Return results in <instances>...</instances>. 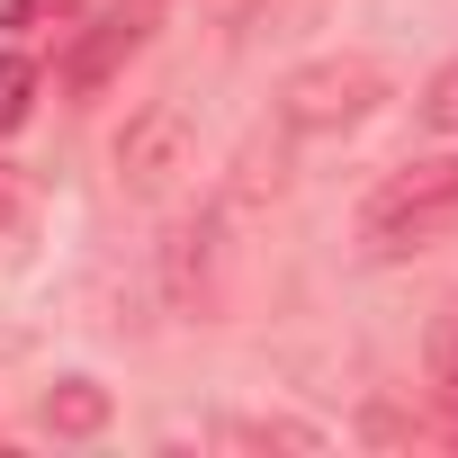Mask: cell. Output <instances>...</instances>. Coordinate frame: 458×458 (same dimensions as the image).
<instances>
[{
  "label": "cell",
  "instance_id": "obj_8",
  "mask_svg": "<svg viewBox=\"0 0 458 458\" xmlns=\"http://www.w3.org/2000/svg\"><path fill=\"white\" fill-rule=\"evenodd\" d=\"M64 19H81V0H0V28H64Z\"/></svg>",
  "mask_w": 458,
  "mask_h": 458
},
{
  "label": "cell",
  "instance_id": "obj_5",
  "mask_svg": "<svg viewBox=\"0 0 458 458\" xmlns=\"http://www.w3.org/2000/svg\"><path fill=\"white\" fill-rule=\"evenodd\" d=\"M37 422H46L55 440H90V431L108 422V395H99L90 377H64V386H55V395L37 404Z\"/></svg>",
  "mask_w": 458,
  "mask_h": 458
},
{
  "label": "cell",
  "instance_id": "obj_2",
  "mask_svg": "<svg viewBox=\"0 0 458 458\" xmlns=\"http://www.w3.org/2000/svg\"><path fill=\"white\" fill-rule=\"evenodd\" d=\"M377 90H386V64H369V55H324V64L288 72V90H279V126H288V135H333V126L369 117Z\"/></svg>",
  "mask_w": 458,
  "mask_h": 458
},
{
  "label": "cell",
  "instance_id": "obj_4",
  "mask_svg": "<svg viewBox=\"0 0 458 458\" xmlns=\"http://www.w3.org/2000/svg\"><path fill=\"white\" fill-rule=\"evenodd\" d=\"M144 28H153V0H126V10H108V19H90L81 28V46H72V64H64V81L81 90V99H99L126 64H135V46H144Z\"/></svg>",
  "mask_w": 458,
  "mask_h": 458
},
{
  "label": "cell",
  "instance_id": "obj_9",
  "mask_svg": "<svg viewBox=\"0 0 458 458\" xmlns=\"http://www.w3.org/2000/svg\"><path fill=\"white\" fill-rule=\"evenodd\" d=\"M440 413H449V431H458V377H440Z\"/></svg>",
  "mask_w": 458,
  "mask_h": 458
},
{
  "label": "cell",
  "instance_id": "obj_6",
  "mask_svg": "<svg viewBox=\"0 0 458 458\" xmlns=\"http://www.w3.org/2000/svg\"><path fill=\"white\" fill-rule=\"evenodd\" d=\"M28 108H37V64L0 46V135H10V126H28Z\"/></svg>",
  "mask_w": 458,
  "mask_h": 458
},
{
  "label": "cell",
  "instance_id": "obj_3",
  "mask_svg": "<svg viewBox=\"0 0 458 458\" xmlns=\"http://www.w3.org/2000/svg\"><path fill=\"white\" fill-rule=\"evenodd\" d=\"M189 171V108L180 99H153L144 117H126V135H117V180L135 189V198H153V189H171Z\"/></svg>",
  "mask_w": 458,
  "mask_h": 458
},
{
  "label": "cell",
  "instance_id": "obj_1",
  "mask_svg": "<svg viewBox=\"0 0 458 458\" xmlns=\"http://www.w3.org/2000/svg\"><path fill=\"white\" fill-rule=\"evenodd\" d=\"M440 234H458V153H422V162L386 171L360 207V252L369 261L431 252Z\"/></svg>",
  "mask_w": 458,
  "mask_h": 458
},
{
  "label": "cell",
  "instance_id": "obj_7",
  "mask_svg": "<svg viewBox=\"0 0 458 458\" xmlns=\"http://www.w3.org/2000/svg\"><path fill=\"white\" fill-rule=\"evenodd\" d=\"M422 126H431V135H458V55L422 81Z\"/></svg>",
  "mask_w": 458,
  "mask_h": 458
}]
</instances>
